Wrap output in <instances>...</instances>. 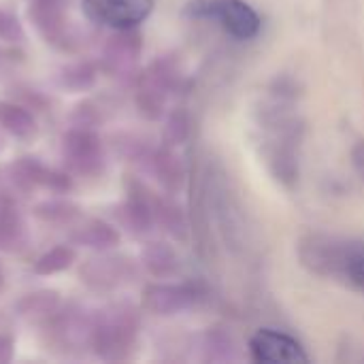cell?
<instances>
[{"mask_svg":"<svg viewBox=\"0 0 364 364\" xmlns=\"http://www.w3.org/2000/svg\"><path fill=\"white\" fill-rule=\"evenodd\" d=\"M136 314L126 305H115L96 316L92 326V348L98 356L115 360L126 356L136 337Z\"/></svg>","mask_w":364,"mask_h":364,"instance_id":"cell-3","label":"cell"},{"mask_svg":"<svg viewBox=\"0 0 364 364\" xmlns=\"http://www.w3.org/2000/svg\"><path fill=\"white\" fill-rule=\"evenodd\" d=\"M85 15L102 26L126 30L136 28L154 11V0H83Z\"/></svg>","mask_w":364,"mask_h":364,"instance_id":"cell-4","label":"cell"},{"mask_svg":"<svg viewBox=\"0 0 364 364\" xmlns=\"http://www.w3.org/2000/svg\"><path fill=\"white\" fill-rule=\"evenodd\" d=\"M64 160L79 175H98L105 166V151L100 136L87 126H77L64 136Z\"/></svg>","mask_w":364,"mask_h":364,"instance_id":"cell-5","label":"cell"},{"mask_svg":"<svg viewBox=\"0 0 364 364\" xmlns=\"http://www.w3.org/2000/svg\"><path fill=\"white\" fill-rule=\"evenodd\" d=\"M126 277V264L117 258H94L81 267V282L92 290H111Z\"/></svg>","mask_w":364,"mask_h":364,"instance_id":"cell-11","label":"cell"},{"mask_svg":"<svg viewBox=\"0 0 364 364\" xmlns=\"http://www.w3.org/2000/svg\"><path fill=\"white\" fill-rule=\"evenodd\" d=\"M13 358V341L6 335H0V363H9Z\"/></svg>","mask_w":364,"mask_h":364,"instance_id":"cell-23","label":"cell"},{"mask_svg":"<svg viewBox=\"0 0 364 364\" xmlns=\"http://www.w3.org/2000/svg\"><path fill=\"white\" fill-rule=\"evenodd\" d=\"M352 164H354L356 173L364 179V141H358L352 147Z\"/></svg>","mask_w":364,"mask_h":364,"instance_id":"cell-22","label":"cell"},{"mask_svg":"<svg viewBox=\"0 0 364 364\" xmlns=\"http://www.w3.org/2000/svg\"><path fill=\"white\" fill-rule=\"evenodd\" d=\"M139 51H141V36L132 28L117 30V34H113L105 45V53H102L105 68L113 75H126L134 66Z\"/></svg>","mask_w":364,"mask_h":364,"instance_id":"cell-10","label":"cell"},{"mask_svg":"<svg viewBox=\"0 0 364 364\" xmlns=\"http://www.w3.org/2000/svg\"><path fill=\"white\" fill-rule=\"evenodd\" d=\"M58 305H60L58 292H53V290H41V292H34V294L23 296L17 303L15 309H17V314L21 318L43 320V318H49L51 314H55Z\"/></svg>","mask_w":364,"mask_h":364,"instance_id":"cell-14","label":"cell"},{"mask_svg":"<svg viewBox=\"0 0 364 364\" xmlns=\"http://www.w3.org/2000/svg\"><path fill=\"white\" fill-rule=\"evenodd\" d=\"M301 264L318 277L343 282L364 292V241L314 232L299 243Z\"/></svg>","mask_w":364,"mask_h":364,"instance_id":"cell-1","label":"cell"},{"mask_svg":"<svg viewBox=\"0 0 364 364\" xmlns=\"http://www.w3.org/2000/svg\"><path fill=\"white\" fill-rule=\"evenodd\" d=\"M198 301V292L192 286H149L143 296L147 311L156 316H173L183 309H190Z\"/></svg>","mask_w":364,"mask_h":364,"instance_id":"cell-7","label":"cell"},{"mask_svg":"<svg viewBox=\"0 0 364 364\" xmlns=\"http://www.w3.org/2000/svg\"><path fill=\"white\" fill-rule=\"evenodd\" d=\"M250 352L256 363H309L303 346L290 335L264 328L250 341Z\"/></svg>","mask_w":364,"mask_h":364,"instance_id":"cell-6","label":"cell"},{"mask_svg":"<svg viewBox=\"0 0 364 364\" xmlns=\"http://www.w3.org/2000/svg\"><path fill=\"white\" fill-rule=\"evenodd\" d=\"M26 243V226L19 218L9 207H0V250L4 252H15Z\"/></svg>","mask_w":364,"mask_h":364,"instance_id":"cell-16","label":"cell"},{"mask_svg":"<svg viewBox=\"0 0 364 364\" xmlns=\"http://www.w3.org/2000/svg\"><path fill=\"white\" fill-rule=\"evenodd\" d=\"M58 81L62 87H68L73 92H83L94 85L96 81V68L90 62H75L60 70Z\"/></svg>","mask_w":364,"mask_h":364,"instance_id":"cell-17","label":"cell"},{"mask_svg":"<svg viewBox=\"0 0 364 364\" xmlns=\"http://www.w3.org/2000/svg\"><path fill=\"white\" fill-rule=\"evenodd\" d=\"M0 288H2V269H0Z\"/></svg>","mask_w":364,"mask_h":364,"instance_id":"cell-24","label":"cell"},{"mask_svg":"<svg viewBox=\"0 0 364 364\" xmlns=\"http://www.w3.org/2000/svg\"><path fill=\"white\" fill-rule=\"evenodd\" d=\"M28 13L34 28L41 32V36L47 43L60 45L66 38L68 19H66L64 0H32Z\"/></svg>","mask_w":364,"mask_h":364,"instance_id":"cell-8","label":"cell"},{"mask_svg":"<svg viewBox=\"0 0 364 364\" xmlns=\"http://www.w3.org/2000/svg\"><path fill=\"white\" fill-rule=\"evenodd\" d=\"M75 250L68 245H58L53 250H49L47 254H43L36 262H34V273L36 275H53L60 271H66L73 262H75Z\"/></svg>","mask_w":364,"mask_h":364,"instance_id":"cell-18","label":"cell"},{"mask_svg":"<svg viewBox=\"0 0 364 364\" xmlns=\"http://www.w3.org/2000/svg\"><path fill=\"white\" fill-rule=\"evenodd\" d=\"M0 38L9 41V43L23 41V28H21L19 19L15 15H11L9 11H2V9H0Z\"/></svg>","mask_w":364,"mask_h":364,"instance_id":"cell-21","label":"cell"},{"mask_svg":"<svg viewBox=\"0 0 364 364\" xmlns=\"http://www.w3.org/2000/svg\"><path fill=\"white\" fill-rule=\"evenodd\" d=\"M11 173H13V181L17 186H21V188L38 186V188H47V190H53V192H66L70 188V179L64 173L45 166L36 158L17 160L11 166Z\"/></svg>","mask_w":364,"mask_h":364,"instance_id":"cell-9","label":"cell"},{"mask_svg":"<svg viewBox=\"0 0 364 364\" xmlns=\"http://www.w3.org/2000/svg\"><path fill=\"white\" fill-rule=\"evenodd\" d=\"M2 147H4V143H2V139H0V151H2Z\"/></svg>","mask_w":364,"mask_h":364,"instance_id":"cell-25","label":"cell"},{"mask_svg":"<svg viewBox=\"0 0 364 364\" xmlns=\"http://www.w3.org/2000/svg\"><path fill=\"white\" fill-rule=\"evenodd\" d=\"M70 239H73V243L85 245L92 250H109L119 243V232L105 222L92 220L85 226H81L77 232H73Z\"/></svg>","mask_w":364,"mask_h":364,"instance_id":"cell-12","label":"cell"},{"mask_svg":"<svg viewBox=\"0 0 364 364\" xmlns=\"http://www.w3.org/2000/svg\"><path fill=\"white\" fill-rule=\"evenodd\" d=\"M0 55H2V51H0Z\"/></svg>","mask_w":364,"mask_h":364,"instance_id":"cell-27","label":"cell"},{"mask_svg":"<svg viewBox=\"0 0 364 364\" xmlns=\"http://www.w3.org/2000/svg\"><path fill=\"white\" fill-rule=\"evenodd\" d=\"M117 215H119V222L130 232H145L151 224V211L141 198H132L126 205H122Z\"/></svg>","mask_w":364,"mask_h":364,"instance_id":"cell-19","label":"cell"},{"mask_svg":"<svg viewBox=\"0 0 364 364\" xmlns=\"http://www.w3.org/2000/svg\"><path fill=\"white\" fill-rule=\"evenodd\" d=\"M0 128H4L9 134L19 136V139H28L34 134L36 130V122L32 117L30 111H26L23 107H17L13 102H0Z\"/></svg>","mask_w":364,"mask_h":364,"instance_id":"cell-13","label":"cell"},{"mask_svg":"<svg viewBox=\"0 0 364 364\" xmlns=\"http://www.w3.org/2000/svg\"><path fill=\"white\" fill-rule=\"evenodd\" d=\"M143 264L147 267V271L151 275L166 277V275H173L177 271L179 260L166 243H149L143 250Z\"/></svg>","mask_w":364,"mask_h":364,"instance_id":"cell-15","label":"cell"},{"mask_svg":"<svg viewBox=\"0 0 364 364\" xmlns=\"http://www.w3.org/2000/svg\"><path fill=\"white\" fill-rule=\"evenodd\" d=\"M34 215L41 218L43 222L66 224V222H70V220H75L79 215V209L73 203H66V200H45V203L34 207Z\"/></svg>","mask_w":364,"mask_h":364,"instance_id":"cell-20","label":"cell"},{"mask_svg":"<svg viewBox=\"0 0 364 364\" xmlns=\"http://www.w3.org/2000/svg\"><path fill=\"white\" fill-rule=\"evenodd\" d=\"M0 322H4V320H2V318H0Z\"/></svg>","mask_w":364,"mask_h":364,"instance_id":"cell-26","label":"cell"},{"mask_svg":"<svg viewBox=\"0 0 364 364\" xmlns=\"http://www.w3.org/2000/svg\"><path fill=\"white\" fill-rule=\"evenodd\" d=\"M186 17L211 21L239 41H250L260 32V17L245 0H190Z\"/></svg>","mask_w":364,"mask_h":364,"instance_id":"cell-2","label":"cell"}]
</instances>
